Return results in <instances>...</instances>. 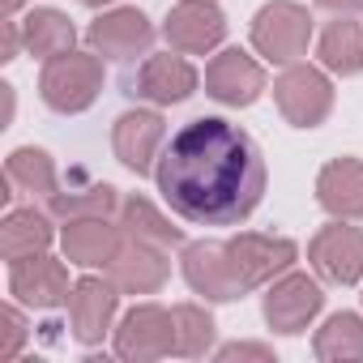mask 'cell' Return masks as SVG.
I'll use <instances>...</instances> for the list:
<instances>
[{"instance_id": "cell-1", "label": "cell", "mask_w": 363, "mask_h": 363, "mask_svg": "<svg viewBox=\"0 0 363 363\" xmlns=\"http://www.w3.org/2000/svg\"><path fill=\"white\" fill-rule=\"evenodd\" d=\"M154 184L175 218L193 227H240L257 214L269 171L252 133L223 116H197L167 141Z\"/></svg>"}, {"instance_id": "cell-2", "label": "cell", "mask_w": 363, "mask_h": 363, "mask_svg": "<svg viewBox=\"0 0 363 363\" xmlns=\"http://www.w3.org/2000/svg\"><path fill=\"white\" fill-rule=\"evenodd\" d=\"M103 94V56L99 52H65L56 60H43L39 73V99L56 116H82Z\"/></svg>"}, {"instance_id": "cell-3", "label": "cell", "mask_w": 363, "mask_h": 363, "mask_svg": "<svg viewBox=\"0 0 363 363\" xmlns=\"http://www.w3.org/2000/svg\"><path fill=\"white\" fill-rule=\"evenodd\" d=\"M312 43V13L299 0H269L252 18V52L269 65H299Z\"/></svg>"}, {"instance_id": "cell-4", "label": "cell", "mask_w": 363, "mask_h": 363, "mask_svg": "<svg viewBox=\"0 0 363 363\" xmlns=\"http://www.w3.org/2000/svg\"><path fill=\"white\" fill-rule=\"evenodd\" d=\"M227 265L240 282V291H261L269 286L274 278H282L286 269H295L299 261V244L286 240V235H261V231H240L231 235L227 244Z\"/></svg>"}, {"instance_id": "cell-5", "label": "cell", "mask_w": 363, "mask_h": 363, "mask_svg": "<svg viewBox=\"0 0 363 363\" xmlns=\"http://www.w3.org/2000/svg\"><path fill=\"white\" fill-rule=\"evenodd\" d=\"M274 103L291 128H320L333 111V82L316 65H286L274 82Z\"/></svg>"}, {"instance_id": "cell-6", "label": "cell", "mask_w": 363, "mask_h": 363, "mask_svg": "<svg viewBox=\"0 0 363 363\" xmlns=\"http://www.w3.org/2000/svg\"><path fill=\"white\" fill-rule=\"evenodd\" d=\"M325 308V291H320V278L312 274H299V269H286L282 278H274L265 286V299H261V316L274 333H303Z\"/></svg>"}, {"instance_id": "cell-7", "label": "cell", "mask_w": 363, "mask_h": 363, "mask_svg": "<svg viewBox=\"0 0 363 363\" xmlns=\"http://www.w3.org/2000/svg\"><path fill=\"white\" fill-rule=\"evenodd\" d=\"M116 354L128 363H154L175 354V320L162 303H133L116 325Z\"/></svg>"}, {"instance_id": "cell-8", "label": "cell", "mask_w": 363, "mask_h": 363, "mask_svg": "<svg viewBox=\"0 0 363 363\" xmlns=\"http://www.w3.org/2000/svg\"><path fill=\"white\" fill-rule=\"evenodd\" d=\"M162 39L171 43V52L210 56L227 39V13L218 0H179L162 18Z\"/></svg>"}, {"instance_id": "cell-9", "label": "cell", "mask_w": 363, "mask_h": 363, "mask_svg": "<svg viewBox=\"0 0 363 363\" xmlns=\"http://www.w3.org/2000/svg\"><path fill=\"white\" fill-rule=\"evenodd\" d=\"M201 86V73L193 69V60L184 52H162V56H145L141 69L128 77V94L150 103V107H175L189 103Z\"/></svg>"}, {"instance_id": "cell-10", "label": "cell", "mask_w": 363, "mask_h": 363, "mask_svg": "<svg viewBox=\"0 0 363 363\" xmlns=\"http://www.w3.org/2000/svg\"><path fill=\"white\" fill-rule=\"evenodd\" d=\"M111 150L120 158V167H128L133 175H154L162 150H167V120L158 107H133L124 116H116L111 124Z\"/></svg>"}, {"instance_id": "cell-11", "label": "cell", "mask_w": 363, "mask_h": 363, "mask_svg": "<svg viewBox=\"0 0 363 363\" xmlns=\"http://www.w3.org/2000/svg\"><path fill=\"white\" fill-rule=\"evenodd\" d=\"M308 261L320 282H333V286L363 282V231L350 227V218H333L308 240Z\"/></svg>"}, {"instance_id": "cell-12", "label": "cell", "mask_w": 363, "mask_h": 363, "mask_svg": "<svg viewBox=\"0 0 363 363\" xmlns=\"http://www.w3.org/2000/svg\"><path fill=\"white\" fill-rule=\"evenodd\" d=\"M116 312H120V286L111 278L86 274L73 282L69 295V333L82 346H99L107 333H116Z\"/></svg>"}, {"instance_id": "cell-13", "label": "cell", "mask_w": 363, "mask_h": 363, "mask_svg": "<svg viewBox=\"0 0 363 363\" xmlns=\"http://www.w3.org/2000/svg\"><path fill=\"white\" fill-rule=\"evenodd\" d=\"M265 65L244 48H223L206 65V94L223 107H252L265 94Z\"/></svg>"}, {"instance_id": "cell-14", "label": "cell", "mask_w": 363, "mask_h": 363, "mask_svg": "<svg viewBox=\"0 0 363 363\" xmlns=\"http://www.w3.org/2000/svg\"><path fill=\"white\" fill-rule=\"evenodd\" d=\"M179 274H184L189 291L201 295L206 303H231L244 299L231 265H227V248L218 240H193L179 248Z\"/></svg>"}, {"instance_id": "cell-15", "label": "cell", "mask_w": 363, "mask_h": 363, "mask_svg": "<svg viewBox=\"0 0 363 363\" xmlns=\"http://www.w3.org/2000/svg\"><path fill=\"white\" fill-rule=\"evenodd\" d=\"M86 43L90 52H99L103 60H137L150 52L154 43V26L150 18L137 9V5H120V9H107L90 22L86 30Z\"/></svg>"}, {"instance_id": "cell-16", "label": "cell", "mask_w": 363, "mask_h": 363, "mask_svg": "<svg viewBox=\"0 0 363 363\" xmlns=\"http://www.w3.org/2000/svg\"><path fill=\"white\" fill-rule=\"evenodd\" d=\"M9 295H13L22 308L52 312V308L69 303L73 282H69L65 261L39 252V257H26V261H13V265H9Z\"/></svg>"}, {"instance_id": "cell-17", "label": "cell", "mask_w": 363, "mask_h": 363, "mask_svg": "<svg viewBox=\"0 0 363 363\" xmlns=\"http://www.w3.org/2000/svg\"><path fill=\"white\" fill-rule=\"evenodd\" d=\"M107 278L120 286V295H158L171 278V248L141 244L124 235V248L111 257Z\"/></svg>"}, {"instance_id": "cell-18", "label": "cell", "mask_w": 363, "mask_h": 363, "mask_svg": "<svg viewBox=\"0 0 363 363\" xmlns=\"http://www.w3.org/2000/svg\"><path fill=\"white\" fill-rule=\"evenodd\" d=\"M116 210H120V189H111L107 179L86 175L82 167H73L56 184V193L48 197V214L60 223H69V218H116Z\"/></svg>"}, {"instance_id": "cell-19", "label": "cell", "mask_w": 363, "mask_h": 363, "mask_svg": "<svg viewBox=\"0 0 363 363\" xmlns=\"http://www.w3.org/2000/svg\"><path fill=\"white\" fill-rule=\"evenodd\" d=\"M60 248L69 265L82 269H107L111 257L124 248V231L116 218H69L60 227Z\"/></svg>"}, {"instance_id": "cell-20", "label": "cell", "mask_w": 363, "mask_h": 363, "mask_svg": "<svg viewBox=\"0 0 363 363\" xmlns=\"http://www.w3.org/2000/svg\"><path fill=\"white\" fill-rule=\"evenodd\" d=\"M316 201L329 218H363V158H329L316 175Z\"/></svg>"}, {"instance_id": "cell-21", "label": "cell", "mask_w": 363, "mask_h": 363, "mask_svg": "<svg viewBox=\"0 0 363 363\" xmlns=\"http://www.w3.org/2000/svg\"><path fill=\"white\" fill-rule=\"evenodd\" d=\"M52 244H56V227H52L48 210L22 206V210H9L5 223H0V257H5L9 265L26 261V257H39Z\"/></svg>"}, {"instance_id": "cell-22", "label": "cell", "mask_w": 363, "mask_h": 363, "mask_svg": "<svg viewBox=\"0 0 363 363\" xmlns=\"http://www.w3.org/2000/svg\"><path fill=\"white\" fill-rule=\"evenodd\" d=\"M116 223H120V231H124L128 240H141V244H158V248H184V244H189L184 231H179L150 197H137V193L120 197Z\"/></svg>"}, {"instance_id": "cell-23", "label": "cell", "mask_w": 363, "mask_h": 363, "mask_svg": "<svg viewBox=\"0 0 363 363\" xmlns=\"http://www.w3.org/2000/svg\"><path fill=\"white\" fill-rule=\"evenodd\" d=\"M22 39H26V52L30 56L56 60V56H65V52L77 48V26L69 22V13H60L52 5H35L22 18Z\"/></svg>"}, {"instance_id": "cell-24", "label": "cell", "mask_w": 363, "mask_h": 363, "mask_svg": "<svg viewBox=\"0 0 363 363\" xmlns=\"http://www.w3.org/2000/svg\"><path fill=\"white\" fill-rule=\"evenodd\" d=\"M316 60L325 73L359 77L363 73V26L354 18H333L316 39Z\"/></svg>"}, {"instance_id": "cell-25", "label": "cell", "mask_w": 363, "mask_h": 363, "mask_svg": "<svg viewBox=\"0 0 363 363\" xmlns=\"http://www.w3.org/2000/svg\"><path fill=\"white\" fill-rule=\"evenodd\" d=\"M312 354L320 363H363V316L359 312H333L316 329Z\"/></svg>"}, {"instance_id": "cell-26", "label": "cell", "mask_w": 363, "mask_h": 363, "mask_svg": "<svg viewBox=\"0 0 363 363\" xmlns=\"http://www.w3.org/2000/svg\"><path fill=\"white\" fill-rule=\"evenodd\" d=\"M5 179H9L13 189H22V193L48 201V197L56 193V184H60V171H56V162H52L48 150H39V145H18V150L5 158Z\"/></svg>"}, {"instance_id": "cell-27", "label": "cell", "mask_w": 363, "mask_h": 363, "mask_svg": "<svg viewBox=\"0 0 363 363\" xmlns=\"http://www.w3.org/2000/svg\"><path fill=\"white\" fill-rule=\"evenodd\" d=\"M171 320H175V354L179 359H206L214 350L218 325H214L206 303H175Z\"/></svg>"}, {"instance_id": "cell-28", "label": "cell", "mask_w": 363, "mask_h": 363, "mask_svg": "<svg viewBox=\"0 0 363 363\" xmlns=\"http://www.w3.org/2000/svg\"><path fill=\"white\" fill-rule=\"evenodd\" d=\"M0 325H5V337H0V359H18L22 346H26V337H30V325H26L22 308H18V299L0 308Z\"/></svg>"}, {"instance_id": "cell-29", "label": "cell", "mask_w": 363, "mask_h": 363, "mask_svg": "<svg viewBox=\"0 0 363 363\" xmlns=\"http://www.w3.org/2000/svg\"><path fill=\"white\" fill-rule=\"evenodd\" d=\"M218 363H235V359H257V363H274V346L265 342H227L214 350Z\"/></svg>"}, {"instance_id": "cell-30", "label": "cell", "mask_w": 363, "mask_h": 363, "mask_svg": "<svg viewBox=\"0 0 363 363\" xmlns=\"http://www.w3.org/2000/svg\"><path fill=\"white\" fill-rule=\"evenodd\" d=\"M26 48V39H22V22H13V18H5V26H0V60H18V52Z\"/></svg>"}, {"instance_id": "cell-31", "label": "cell", "mask_w": 363, "mask_h": 363, "mask_svg": "<svg viewBox=\"0 0 363 363\" xmlns=\"http://www.w3.org/2000/svg\"><path fill=\"white\" fill-rule=\"evenodd\" d=\"M316 9H325L333 18H354V13H363V0H316Z\"/></svg>"}, {"instance_id": "cell-32", "label": "cell", "mask_w": 363, "mask_h": 363, "mask_svg": "<svg viewBox=\"0 0 363 363\" xmlns=\"http://www.w3.org/2000/svg\"><path fill=\"white\" fill-rule=\"evenodd\" d=\"M22 5H26V0H0V18H13Z\"/></svg>"}, {"instance_id": "cell-33", "label": "cell", "mask_w": 363, "mask_h": 363, "mask_svg": "<svg viewBox=\"0 0 363 363\" xmlns=\"http://www.w3.org/2000/svg\"><path fill=\"white\" fill-rule=\"evenodd\" d=\"M86 9H103V5H116V0H82Z\"/></svg>"}]
</instances>
